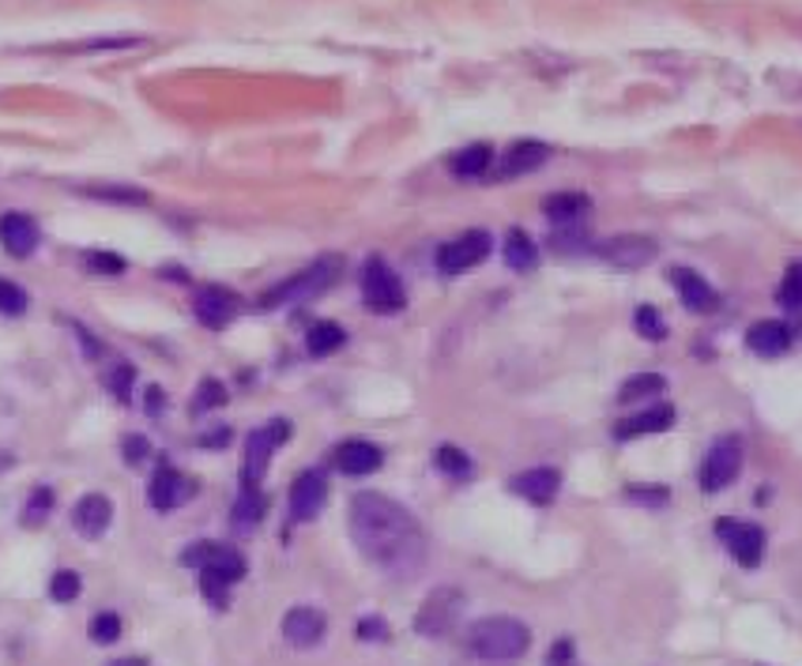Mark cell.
<instances>
[{"mask_svg":"<svg viewBox=\"0 0 802 666\" xmlns=\"http://www.w3.org/2000/svg\"><path fill=\"white\" fill-rule=\"evenodd\" d=\"M128 452H133V456H128V460L140 463V460H144V452H147V444H144V441H136V437H133V441H128Z\"/></svg>","mask_w":802,"mask_h":666,"instance_id":"42","label":"cell"},{"mask_svg":"<svg viewBox=\"0 0 802 666\" xmlns=\"http://www.w3.org/2000/svg\"><path fill=\"white\" fill-rule=\"evenodd\" d=\"M381 463H384V456L378 444H370V441H346L335 449V467H340L343 474H354V479L373 474Z\"/></svg>","mask_w":802,"mask_h":666,"instance_id":"21","label":"cell"},{"mask_svg":"<svg viewBox=\"0 0 802 666\" xmlns=\"http://www.w3.org/2000/svg\"><path fill=\"white\" fill-rule=\"evenodd\" d=\"M501 256L512 272H528V267H535V261H539V248H535V242L524 231H509L505 234Z\"/></svg>","mask_w":802,"mask_h":666,"instance_id":"25","label":"cell"},{"mask_svg":"<svg viewBox=\"0 0 802 666\" xmlns=\"http://www.w3.org/2000/svg\"><path fill=\"white\" fill-rule=\"evenodd\" d=\"M23 310H27V294L19 291L16 283H4V280H0V313L19 316Z\"/></svg>","mask_w":802,"mask_h":666,"instance_id":"34","label":"cell"},{"mask_svg":"<svg viewBox=\"0 0 802 666\" xmlns=\"http://www.w3.org/2000/svg\"><path fill=\"white\" fill-rule=\"evenodd\" d=\"M490 234L487 231H468L463 237H457V242H449V245H441L438 248V272L441 275H460V272H468V267L475 264H482L490 256Z\"/></svg>","mask_w":802,"mask_h":666,"instance_id":"9","label":"cell"},{"mask_svg":"<svg viewBox=\"0 0 802 666\" xmlns=\"http://www.w3.org/2000/svg\"><path fill=\"white\" fill-rule=\"evenodd\" d=\"M91 636L98 644H114L117 636H121V618H117V614H98L91 621Z\"/></svg>","mask_w":802,"mask_h":666,"instance_id":"35","label":"cell"},{"mask_svg":"<svg viewBox=\"0 0 802 666\" xmlns=\"http://www.w3.org/2000/svg\"><path fill=\"white\" fill-rule=\"evenodd\" d=\"M558 486H561V474L554 471V467H531V471H524L512 479V493L528 497L535 505H547L558 497Z\"/></svg>","mask_w":802,"mask_h":666,"instance_id":"22","label":"cell"},{"mask_svg":"<svg viewBox=\"0 0 802 666\" xmlns=\"http://www.w3.org/2000/svg\"><path fill=\"white\" fill-rule=\"evenodd\" d=\"M362 297L373 313H400L403 305H408L400 275H395L384 261H378V256L362 267Z\"/></svg>","mask_w":802,"mask_h":666,"instance_id":"4","label":"cell"},{"mask_svg":"<svg viewBox=\"0 0 802 666\" xmlns=\"http://www.w3.org/2000/svg\"><path fill=\"white\" fill-rule=\"evenodd\" d=\"M550 147L539 144V140H517L512 147H505L498 155V177L501 182H509V177H524L531 170H539L542 163H547Z\"/></svg>","mask_w":802,"mask_h":666,"instance_id":"15","label":"cell"},{"mask_svg":"<svg viewBox=\"0 0 802 666\" xmlns=\"http://www.w3.org/2000/svg\"><path fill=\"white\" fill-rule=\"evenodd\" d=\"M569 655H573V644H569V640L554 644V648H550V666H566Z\"/></svg>","mask_w":802,"mask_h":666,"instance_id":"41","label":"cell"},{"mask_svg":"<svg viewBox=\"0 0 802 666\" xmlns=\"http://www.w3.org/2000/svg\"><path fill=\"white\" fill-rule=\"evenodd\" d=\"M182 565H189L196 572L223 576L226 584H237L245 576V558L226 542H193L189 550L182 554Z\"/></svg>","mask_w":802,"mask_h":666,"instance_id":"7","label":"cell"},{"mask_svg":"<svg viewBox=\"0 0 802 666\" xmlns=\"http://www.w3.org/2000/svg\"><path fill=\"white\" fill-rule=\"evenodd\" d=\"M324 501H329V482H324L321 471H305L299 474V482L291 486V516L299 523L313 520L316 512L324 509Z\"/></svg>","mask_w":802,"mask_h":666,"instance_id":"14","label":"cell"},{"mask_svg":"<svg viewBox=\"0 0 802 666\" xmlns=\"http://www.w3.org/2000/svg\"><path fill=\"white\" fill-rule=\"evenodd\" d=\"M329 633V618L313 606H294L291 614L283 618V636L291 648H316Z\"/></svg>","mask_w":802,"mask_h":666,"instance_id":"12","label":"cell"},{"mask_svg":"<svg viewBox=\"0 0 802 666\" xmlns=\"http://www.w3.org/2000/svg\"><path fill=\"white\" fill-rule=\"evenodd\" d=\"M490 163H493L490 147L487 144H471V147H463V151H457L449 158V170L457 177H482L490 170Z\"/></svg>","mask_w":802,"mask_h":666,"instance_id":"26","label":"cell"},{"mask_svg":"<svg viewBox=\"0 0 802 666\" xmlns=\"http://www.w3.org/2000/svg\"><path fill=\"white\" fill-rule=\"evenodd\" d=\"M468 648L487 663H512L520 655H528L531 629L524 621L509 618V614H490V618H479L468 629Z\"/></svg>","mask_w":802,"mask_h":666,"instance_id":"2","label":"cell"},{"mask_svg":"<svg viewBox=\"0 0 802 666\" xmlns=\"http://www.w3.org/2000/svg\"><path fill=\"white\" fill-rule=\"evenodd\" d=\"M193 310H196V316H200V324L226 327L237 313V297L231 291H223V286H204V291H196Z\"/></svg>","mask_w":802,"mask_h":666,"instance_id":"18","label":"cell"},{"mask_svg":"<svg viewBox=\"0 0 802 666\" xmlns=\"http://www.w3.org/2000/svg\"><path fill=\"white\" fill-rule=\"evenodd\" d=\"M264 493L256 490V486H245L242 497H237V505H234V527L237 531H253L256 523L264 520Z\"/></svg>","mask_w":802,"mask_h":666,"instance_id":"27","label":"cell"},{"mask_svg":"<svg viewBox=\"0 0 802 666\" xmlns=\"http://www.w3.org/2000/svg\"><path fill=\"white\" fill-rule=\"evenodd\" d=\"M110 666H147L144 659H117V663H110Z\"/></svg>","mask_w":802,"mask_h":666,"instance_id":"43","label":"cell"},{"mask_svg":"<svg viewBox=\"0 0 802 666\" xmlns=\"http://www.w3.org/2000/svg\"><path fill=\"white\" fill-rule=\"evenodd\" d=\"M49 509V490H38V497L27 505V523H42V512Z\"/></svg>","mask_w":802,"mask_h":666,"instance_id":"39","label":"cell"},{"mask_svg":"<svg viewBox=\"0 0 802 666\" xmlns=\"http://www.w3.org/2000/svg\"><path fill=\"white\" fill-rule=\"evenodd\" d=\"M49 595H53L57 603H72L79 595V572H72V569L57 572L53 584H49Z\"/></svg>","mask_w":802,"mask_h":666,"instance_id":"33","label":"cell"},{"mask_svg":"<svg viewBox=\"0 0 802 666\" xmlns=\"http://www.w3.org/2000/svg\"><path fill=\"white\" fill-rule=\"evenodd\" d=\"M343 340H346V332H343L340 324L321 321V324H313V327H310V335H305V346H310V354H313V358H324V354L340 351Z\"/></svg>","mask_w":802,"mask_h":666,"instance_id":"28","label":"cell"},{"mask_svg":"<svg viewBox=\"0 0 802 666\" xmlns=\"http://www.w3.org/2000/svg\"><path fill=\"white\" fill-rule=\"evenodd\" d=\"M291 437V422L275 419L261 425V430L250 433V441H245V463H242V479L245 486H261L267 463H272V452L280 449V444Z\"/></svg>","mask_w":802,"mask_h":666,"instance_id":"6","label":"cell"},{"mask_svg":"<svg viewBox=\"0 0 802 666\" xmlns=\"http://www.w3.org/2000/svg\"><path fill=\"white\" fill-rule=\"evenodd\" d=\"M226 403V388L219 381H204L200 384V400H196V411H207V407Z\"/></svg>","mask_w":802,"mask_h":666,"instance_id":"36","label":"cell"},{"mask_svg":"<svg viewBox=\"0 0 802 666\" xmlns=\"http://www.w3.org/2000/svg\"><path fill=\"white\" fill-rule=\"evenodd\" d=\"M739 471H742V441L739 437H720L705 452V463H701V490L705 493L727 490V486L739 479Z\"/></svg>","mask_w":802,"mask_h":666,"instance_id":"5","label":"cell"},{"mask_svg":"<svg viewBox=\"0 0 802 666\" xmlns=\"http://www.w3.org/2000/svg\"><path fill=\"white\" fill-rule=\"evenodd\" d=\"M340 261L335 256H321L316 264H310L305 272L291 275L283 286H275L272 294H264V305L267 310H275V305H299V302H310V297L324 294L329 286L335 283V275H340Z\"/></svg>","mask_w":802,"mask_h":666,"instance_id":"3","label":"cell"},{"mask_svg":"<svg viewBox=\"0 0 802 666\" xmlns=\"http://www.w3.org/2000/svg\"><path fill=\"white\" fill-rule=\"evenodd\" d=\"M671 425H675V407H671V403H652L648 411H640V414H633V419L618 422L614 437H618V441H633V437H645V433H663V430H671Z\"/></svg>","mask_w":802,"mask_h":666,"instance_id":"20","label":"cell"},{"mask_svg":"<svg viewBox=\"0 0 802 666\" xmlns=\"http://www.w3.org/2000/svg\"><path fill=\"white\" fill-rule=\"evenodd\" d=\"M110 520H114V505L106 501L102 493L79 497L76 509H72V527L79 535H84V539H102Z\"/></svg>","mask_w":802,"mask_h":666,"instance_id":"17","label":"cell"},{"mask_svg":"<svg viewBox=\"0 0 802 666\" xmlns=\"http://www.w3.org/2000/svg\"><path fill=\"white\" fill-rule=\"evenodd\" d=\"M542 212H547L550 223L573 226V223H580V218L591 212V200L584 193H554V196L542 200Z\"/></svg>","mask_w":802,"mask_h":666,"instance_id":"24","label":"cell"},{"mask_svg":"<svg viewBox=\"0 0 802 666\" xmlns=\"http://www.w3.org/2000/svg\"><path fill=\"white\" fill-rule=\"evenodd\" d=\"M776 302L788 305V310H799V305H802V264L788 267L784 283H780V291H776Z\"/></svg>","mask_w":802,"mask_h":666,"instance_id":"31","label":"cell"},{"mask_svg":"<svg viewBox=\"0 0 802 666\" xmlns=\"http://www.w3.org/2000/svg\"><path fill=\"white\" fill-rule=\"evenodd\" d=\"M351 539L365 554V561H373L395 580H408L426 565V535L419 520L384 493H354Z\"/></svg>","mask_w":802,"mask_h":666,"instance_id":"1","label":"cell"},{"mask_svg":"<svg viewBox=\"0 0 802 666\" xmlns=\"http://www.w3.org/2000/svg\"><path fill=\"white\" fill-rule=\"evenodd\" d=\"M91 267H102V272H110V275H121V272H125V261H121V256L95 253V256H91Z\"/></svg>","mask_w":802,"mask_h":666,"instance_id":"40","label":"cell"},{"mask_svg":"<svg viewBox=\"0 0 802 666\" xmlns=\"http://www.w3.org/2000/svg\"><path fill=\"white\" fill-rule=\"evenodd\" d=\"M671 283H675V291L682 294V302H686L689 313H712L720 305V294L712 291L697 272H689V267H675V272H671Z\"/></svg>","mask_w":802,"mask_h":666,"instance_id":"19","label":"cell"},{"mask_svg":"<svg viewBox=\"0 0 802 666\" xmlns=\"http://www.w3.org/2000/svg\"><path fill=\"white\" fill-rule=\"evenodd\" d=\"M720 539H724L727 554L735 558L739 565H746V569H754L761 565V554H765V531H761L757 523H720Z\"/></svg>","mask_w":802,"mask_h":666,"instance_id":"10","label":"cell"},{"mask_svg":"<svg viewBox=\"0 0 802 666\" xmlns=\"http://www.w3.org/2000/svg\"><path fill=\"white\" fill-rule=\"evenodd\" d=\"M460 610H463V591L460 588H438L426 595L419 618H414V629L422 636H430V640H438V636L452 633V625L460 621Z\"/></svg>","mask_w":802,"mask_h":666,"instance_id":"8","label":"cell"},{"mask_svg":"<svg viewBox=\"0 0 802 666\" xmlns=\"http://www.w3.org/2000/svg\"><path fill=\"white\" fill-rule=\"evenodd\" d=\"M603 261H610L614 267H645L648 261H656V242L640 234H626V237H614V242L599 245Z\"/></svg>","mask_w":802,"mask_h":666,"instance_id":"16","label":"cell"},{"mask_svg":"<svg viewBox=\"0 0 802 666\" xmlns=\"http://www.w3.org/2000/svg\"><path fill=\"white\" fill-rule=\"evenodd\" d=\"M633 324H637V332L645 335V340H663V335H667V324H663V316L652 310V305H640Z\"/></svg>","mask_w":802,"mask_h":666,"instance_id":"32","label":"cell"},{"mask_svg":"<svg viewBox=\"0 0 802 666\" xmlns=\"http://www.w3.org/2000/svg\"><path fill=\"white\" fill-rule=\"evenodd\" d=\"M359 636H362V640H384L389 629H384L381 618H365V621H359Z\"/></svg>","mask_w":802,"mask_h":666,"instance_id":"38","label":"cell"},{"mask_svg":"<svg viewBox=\"0 0 802 666\" xmlns=\"http://www.w3.org/2000/svg\"><path fill=\"white\" fill-rule=\"evenodd\" d=\"M0 245H4L8 256L16 261H27V256L38 248V223L23 212H8L0 215Z\"/></svg>","mask_w":802,"mask_h":666,"instance_id":"13","label":"cell"},{"mask_svg":"<svg viewBox=\"0 0 802 666\" xmlns=\"http://www.w3.org/2000/svg\"><path fill=\"white\" fill-rule=\"evenodd\" d=\"M663 392H667V381H663L659 373H637V376H629V381L622 384L618 400L633 403V400H652V395H663Z\"/></svg>","mask_w":802,"mask_h":666,"instance_id":"29","label":"cell"},{"mask_svg":"<svg viewBox=\"0 0 802 666\" xmlns=\"http://www.w3.org/2000/svg\"><path fill=\"white\" fill-rule=\"evenodd\" d=\"M433 463H438V471L449 474V479H468L471 474V456L452 449V444H441V449L433 452Z\"/></svg>","mask_w":802,"mask_h":666,"instance_id":"30","label":"cell"},{"mask_svg":"<svg viewBox=\"0 0 802 666\" xmlns=\"http://www.w3.org/2000/svg\"><path fill=\"white\" fill-rule=\"evenodd\" d=\"M193 493H196V486L185 479L182 471H174V467H158L151 486H147V501H151V509H158V512L182 509Z\"/></svg>","mask_w":802,"mask_h":666,"instance_id":"11","label":"cell"},{"mask_svg":"<svg viewBox=\"0 0 802 666\" xmlns=\"http://www.w3.org/2000/svg\"><path fill=\"white\" fill-rule=\"evenodd\" d=\"M746 343H750V351L761 358H776L791 346V327L784 321H757L746 332Z\"/></svg>","mask_w":802,"mask_h":666,"instance_id":"23","label":"cell"},{"mask_svg":"<svg viewBox=\"0 0 802 666\" xmlns=\"http://www.w3.org/2000/svg\"><path fill=\"white\" fill-rule=\"evenodd\" d=\"M128 384H133V365H117L110 373V388L121 395V400H128Z\"/></svg>","mask_w":802,"mask_h":666,"instance_id":"37","label":"cell"}]
</instances>
